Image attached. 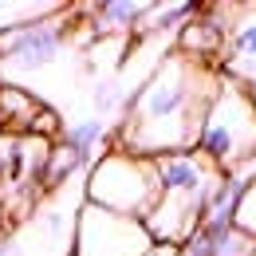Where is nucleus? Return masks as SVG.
<instances>
[{"label":"nucleus","mask_w":256,"mask_h":256,"mask_svg":"<svg viewBox=\"0 0 256 256\" xmlns=\"http://www.w3.org/2000/svg\"><path fill=\"white\" fill-rule=\"evenodd\" d=\"M232 228H240L244 236L256 240V174H248V182H244V193H240L236 213H232Z\"/></svg>","instance_id":"obj_11"},{"label":"nucleus","mask_w":256,"mask_h":256,"mask_svg":"<svg viewBox=\"0 0 256 256\" xmlns=\"http://www.w3.org/2000/svg\"><path fill=\"white\" fill-rule=\"evenodd\" d=\"M67 8L52 20L28 24L20 32L0 36V87H24V79L36 71H48L64 60L67 52V36H71Z\"/></svg>","instance_id":"obj_4"},{"label":"nucleus","mask_w":256,"mask_h":256,"mask_svg":"<svg viewBox=\"0 0 256 256\" xmlns=\"http://www.w3.org/2000/svg\"><path fill=\"white\" fill-rule=\"evenodd\" d=\"M213 16L221 24V67L224 79L240 83L256 98V0L248 4H213Z\"/></svg>","instance_id":"obj_6"},{"label":"nucleus","mask_w":256,"mask_h":256,"mask_svg":"<svg viewBox=\"0 0 256 256\" xmlns=\"http://www.w3.org/2000/svg\"><path fill=\"white\" fill-rule=\"evenodd\" d=\"M102 142H106V122L95 118V114H91V118H79V122H71V126L64 130V146L83 162V166L95 158V150Z\"/></svg>","instance_id":"obj_9"},{"label":"nucleus","mask_w":256,"mask_h":256,"mask_svg":"<svg viewBox=\"0 0 256 256\" xmlns=\"http://www.w3.org/2000/svg\"><path fill=\"white\" fill-rule=\"evenodd\" d=\"M221 44H224V36H221V24H217L213 8H197V16L178 32V52L193 56V60H205V64L221 60Z\"/></svg>","instance_id":"obj_7"},{"label":"nucleus","mask_w":256,"mask_h":256,"mask_svg":"<svg viewBox=\"0 0 256 256\" xmlns=\"http://www.w3.org/2000/svg\"><path fill=\"white\" fill-rule=\"evenodd\" d=\"M79 166H83V162L60 142V146H52V158H48V166H44V182H48V186H60L64 178H71V174L79 170Z\"/></svg>","instance_id":"obj_12"},{"label":"nucleus","mask_w":256,"mask_h":256,"mask_svg":"<svg viewBox=\"0 0 256 256\" xmlns=\"http://www.w3.org/2000/svg\"><path fill=\"white\" fill-rule=\"evenodd\" d=\"M12 252V240H4V236H0V256H8Z\"/></svg>","instance_id":"obj_13"},{"label":"nucleus","mask_w":256,"mask_h":256,"mask_svg":"<svg viewBox=\"0 0 256 256\" xmlns=\"http://www.w3.org/2000/svg\"><path fill=\"white\" fill-rule=\"evenodd\" d=\"M221 87V67L182 56L178 48L138 83L118 130V146L138 158H166L197 150L205 110Z\"/></svg>","instance_id":"obj_1"},{"label":"nucleus","mask_w":256,"mask_h":256,"mask_svg":"<svg viewBox=\"0 0 256 256\" xmlns=\"http://www.w3.org/2000/svg\"><path fill=\"white\" fill-rule=\"evenodd\" d=\"M197 150L221 174H240V166L256 162V98L240 83L221 75V87L197 134Z\"/></svg>","instance_id":"obj_2"},{"label":"nucleus","mask_w":256,"mask_h":256,"mask_svg":"<svg viewBox=\"0 0 256 256\" xmlns=\"http://www.w3.org/2000/svg\"><path fill=\"white\" fill-rule=\"evenodd\" d=\"M158 197H162V186H158L154 158H138V154H130L122 146H114L91 166L87 205H98V209L118 213V217L146 221L154 213Z\"/></svg>","instance_id":"obj_3"},{"label":"nucleus","mask_w":256,"mask_h":256,"mask_svg":"<svg viewBox=\"0 0 256 256\" xmlns=\"http://www.w3.org/2000/svg\"><path fill=\"white\" fill-rule=\"evenodd\" d=\"M64 12V4H0V36L8 32H20V28H28V24H40V20H52V16H60Z\"/></svg>","instance_id":"obj_10"},{"label":"nucleus","mask_w":256,"mask_h":256,"mask_svg":"<svg viewBox=\"0 0 256 256\" xmlns=\"http://www.w3.org/2000/svg\"><path fill=\"white\" fill-rule=\"evenodd\" d=\"M150 8L154 4H142V0H106V4H95V8H87L95 20H91V28L98 36H126V32H138V24L150 16Z\"/></svg>","instance_id":"obj_8"},{"label":"nucleus","mask_w":256,"mask_h":256,"mask_svg":"<svg viewBox=\"0 0 256 256\" xmlns=\"http://www.w3.org/2000/svg\"><path fill=\"white\" fill-rule=\"evenodd\" d=\"M154 248L146 224L134 217L106 213L98 205H83L75 217V248L71 256H146Z\"/></svg>","instance_id":"obj_5"}]
</instances>
